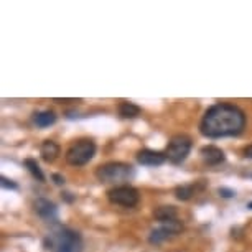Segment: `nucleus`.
Listing matches in <instances>:
<instances>
[{
  "mask_svg": "<svg viewBox=\"0 0 252 252\" xmlns=\"http://www.w3.org/2000/svg\"><path fill=\"white\" fill-rule=\"evenodd\" d=\"M246 129V114L234 104L219 102L205 112L199 132L208 138L237 137Z\"/></svg>",
  "mask_w": 252,
  "mask_h": 252,
  "instance_id": "obj_1",
  "label": "nucleus"
},
{
  "mask_svg": "<svg viewBox=\"0 0 252 252\" xmlns=\"http://www.w3.org/2000/svg\"><path fill=\"white\" fill-rule=\"evenodd\" d=\"M96 155V143L91 138H79L66 150V162L73 167L89 163Z\"/></svg>",
  "mask_w": 252,
  "mask_h": 252,
  "instance_id": "obj_3",
  "label": "nucleus"
},
{
  "mask_svg": "<svg viewBox=\"0 0 252 252\" xmlns=\"http://www.w3.org/2000/svg\"><path fill=\"white\" fill-rule=\"evenodd\" d=\"M167 155L157 150H150V149H143L137 154V162L145 167H158V165L165 163Z\"/></svg>",
  "mask_w": 252,
  "mask_h": 252,
  "instance_id": "obj_7",
  "label": "nucleus"
},
{
  "mask_svg": "<svg viewBox=\"0 0 252 252\" xmlns=\"http://www.w3.org/2000/svg\"><path fill=\"white\" fill-rule=\"evenodd\" d=\"M119 114L124 117V119H134V117H137L140 114V107L137 106V104L134 102H120L119 104Z\"/></svg>",
  "mask_w": 252,
  "mask_h": 252,
  "instance_id": "obj_14",
  "label": "nucleus"
},
{
  "mask_svg": "<svg viewBox=\"0 0 252 252\" xmlns=\"http://www.w3.org/2000/svg\"><path fill=\"white\" fill-rule=\"evenodd\" d=\"M56 102H76V99H59V97H55Z\"/></svg>",
  "mask_w": 252,
  "mask_h": 252,
  "instance_id": "obj_21",
  "label": "nucleus"
},
{
  "mask_svg": "<svg viewBox=\"0 0 252 252\" xmlns=\"http://www.w3.org/2000/svg\"><path fill=\"white\" fill-rule=\"evenodd\" d=\"M96 176L102 183H116V181H127L134 176V168L129 163L109 162L104 163L96 170Z\"/></svg>",
  "mask_w": 252,
  "mask_h": 252,
  "instance_id": "obj_2",
  "label": "nucleus"
},
{
  "mask_svg": "<svg viewBox=\"0 0 252 252\" xmlns=\"http://www.w3.org/2000/svg\"><path fill=\"white\" fill-rule=\"evenodd\" d=\"M25 167L28 168V172L32 173L33 178H37L38 181H45V175H43V172H41L40 165L37 163V160L27 158V160H25Z\"/></svg>",
  "mask_w": 252,
  "mask_h": 252,
  "instance_id": "obj_15",
  "label": "nucleus"
},
{
  "mask_svg": "<svg viewBox=\"0 0 252 252\" xmlns=\"http://www.w3.org/2000/svg\"><path fill=\"white\" fill-rule=\"evenodd\" d=\"M199 154H201V158L205 160V163L211 165V167L223 163L224 160H226L224 152L221 150L219 147H216V145H205L201 150H199Z\"/></svg>",
  "mask_w": 252,
  "mask_h": 252,
  "instance_id": "obj_8",
  "label": "nucleus"
},
{
  "mask_svg": "<svg viewBox=\"0 0 252 252\" xmlns=\"http://www.w3.org/2000/svg\"><path fill=\"white\" fill-rule=\"evenodd\" d=\"M194 191H196L194 185H183V186H178L175 190V194L178 199H181V201H188V199L194 194Z\"/></svg>",
  "mask_w": 252,
  "mask_h": 252,
  "instance_id": "obj_16",
  "label": "nucleus"
},
{
  "mask_svg": "<svg viewBox=\"0 0 252 252\" xmlns=\"http://www.w3.org/2000/svg\"><path fill=\"white\" fill-rule=\"evenodd\" d=\"M107 198L112 205H119L124 208H134L140 199L138 190L130 185H120L107 191Z\"/></svg>",
  "mask_w": 252,
  "mask_h": 252,
  "instance_id": "obj_5",
  "label": "nucleus"
},
{
  "mask_svg": "<svg viewBox=\"0 0 252 252\" xmlns=\"http://www.w3.org/2000/svg\"><path fill=\"white\" fill-rule=\"evenodd\" d=\"M242 155H244L246 158H252V145H247L244 150H242Z\"/></svg>",
  "mask_w": 252,
  "mask_h": 252,
  "instance_id": "obj_20",
  "label": "nucleus"
},
{
  "mask_svg": "<svg viewBox=\"0 0 252 252\" xmlns=\"http://www.w3.org/2000/svg\"><path fill=\"white\" fill-rule=\"evenodd\" d=\"M0 183H2V188H7V190H17V188H19V185H17L15 181L8 180V178H5V176L0 178Z\"/></svg>",
  "mask_w": 252,
  "mask_h": 252,
  "instance_id": "obj_17",
  "label": "nucleus"
},
{
  "mask_svg": "<svg viewBox=\"0 0 252 252\" xmlns=\"http://www.w3.org/2000/svg\"><path fill=\"white\" fill-rule=\"evenodd\" d=\"M55 180V183L58 185V186H61V185H64V178L61 176V175H58V173H55L53 176H51Z\"/></svg>",
  "mask_w": 252,
  "mask_h": 252,
  "instance_id": "obj_19",
  "label": "nucleus"
},
{
  "mask_svg": "<svg viewBox=\"0 0 252 252\" xmlns=\"http://www.w3.org/2000/svg\"><path fill=\"white\" fill-rule=\"evenodd\" d=\"M35 213H37L40 218L46 219V221H55L56 216H58V210H56L55 203L48 201L45 198H40L35 201Z\"/></svg>",
  "mask_w": 252,
  "mask_h": 252,
  "instance_id": "obj_9",
  "label": "nucleus"
},
{
  "mask_svg": "<svg viewBox=\"0 0 252 252\" xmlns=\"http://www.w3.org/2000/svg\"><path fill=\"white\" fill-rule=\"evenodd\" d=\"M219 194L223 198H233V196H236V191L229 190V188H219Z\"/></svg>",
  "mask_w": 252,
  "mask_h": 252,
  "instance_id": "obj_18",
  "label": "nucleus"
},
{
  "mask_svg": "<svg viewBox=\"0 0 252 252\" xmlns=\"http://www.w3.org/2000/svg\"><path fill=\"white\" fill-rule=\"evenodd\" d=\"M56 122V114L53 111H41L35 114V124L38 127H50Z\"/></svg>",
  "mask_w": 252,
  "mask_h": 252,
  "instance_id": "obj_13",
  "label": "nucleus"
},
{
  "mask_svg": "<svg viewBox=\"0 0 252 252\" xmlns=\"http://www.w3.org/2000/svg\"><path fill=\"white\" fill-rule=\"evenodd\" d=\"M172 236H173V233L167 228V226L162 224L160 228L154 229V231L150 233L149 241H150V244H162L163 241H167V239L172 237Z\"/></svg>",
  "mask_w": 252,
  "mask_h": 252,
  "instance_id": "obj_12",
  "label": "nucleus"
},
{
  "mask_svg": "<svg viewBox=\"0 0 252 252\" xmlns=\"http://www.w3.org/2000/svg\"><path fill=\"white\" fill-rule=\"evenodd\" d=\"M59 152H61V150H59V145L55 140H45L40 147V154H41V157L46 163L55 162V160L58 158Z\"/></svg>",
  "mask_w": 252,
  "mask_h": 252,
  "instance_id": "obj_10",
  "label": "nucleus"
},
{
  "mask_svg": "<svg viewBox=\"0 0 252 252\" xmlns=\"http://www.w3.org/2000/svg\"><path fill=\"white\" fill-rule=\"evenodd\" d=\"M191 147H193V140L191 137L185 136V134H176L170 138L167 145V150H165V155H167V160L172 162L173 165H180L183 163L186 157L190 155Z\"/></svg>",
  "mask_w": 252,
  "mask_h": 252,
  "instance_id": "obj_4",
  "label": "nucleus"
},
{
  "mask_svg": "<svg viewBox=\"0 0 252 252\" xmlns=\"http://www.w3.org/2000/svg\"><path fill=\"white\" fill-rule=\"evenodd\" d=\"M81 251V237L78 233L63 229L59 233L58 252H79Z\"/></svg>",
  "mask_w": 252,
  "mask_h": 252,
  "instance_id": "obj_6",
  "label": "nucleus"
},
{
  "mask_svg": "<svg viewBox=\"0 0 252 252\" xmlns=\"http://www.w3.org/2000/svg\"><path fill=\"white\" fill-rule=\"evenodd\" d=\"M176 208L175 206H160L154 211L155 219H158L160 223H167V221H173L176 219Z\"/></svg>",
  "mask_w": 252,
  "mask_h": 252,
  "instance_id": "obj_11",
  "label": "nucleus"
},
{
  "mask_svg": "<svg viewBox=\"0 0 252 252\" xmlns=\"http://www.w3.org/2000/svg\"><path fill=\"white\" fill-rule=\"evenodd\" d=\"M249 208H251V210H252V203H249Z\"/></svg>",
  "mask_w": 252,
  "mask_h": 252,
  "instance_id": "obj_22",
  "label": "nucleus"
}]
</instances>
